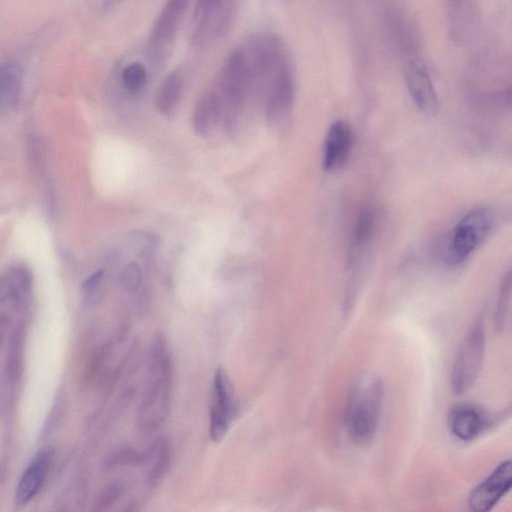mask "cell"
I'll return each instance as SVG.
<instances>
[{"label": "cell", "instance_id": "obj_1", "mask_svg": "<svg viewBox=\"0 0 512 512\" xmlns=\"http://www.w3.org/2000/svg\"><path fill=\"white\" fill-rule=\"evenodd\" d=\"M383 394L382 381L374 374H364L354 383L346 407V427L354 443L368 444L376 435Z\"/></svg>", "mask_w": 512, "mask_h": 512}, {"label": "cell", "instance_id": "obj_2", "mask_svg": "<svg viewBox=\"0 0 512 512\" xmlns=\"http://www.w3.org/2000/svg\"><path fill=\"white\" fill-rule=\"evenodd\" d=\"M152 379L139 411V425L144 431L158 429L169 411L171 363L162 337L152 349Z\"/></svg>", "mask_w": 512, "mask_h": 512}, {"label": "cell", "instance_id": "obj_3", "mask_svg": "<svg viewBox=\"0 0 512 512\" xmlns=\"http://www.w3.org/2000/svg\"><path fill=\"white\" fill-rule=\"evenodd\" d=\"M494 223V213L487 207H478L466 213L447 238L445 261L450 265H458L468 259L488 238Z\"/></svg>", "mask_w": 512, "mask_h": 512}, {"label": "cell", "instance_id": "obj_4", "mask_svg": "<svg viewBox=\"0 0 512 512\" xmlns=\"http://www.w3.org/2000/svg\"><path fill=\"white\" fill-rule=\"evenodd\" d=\"M485 326L483 319L476 320L463 339L451 370V387L454 393L466 392L476 381L484 358Z\"/></svg>", "mask_w": 512, "mask_h": 512}, {"label": "cell", "instance_id": "obj_5", "mask_svg": "<svg viewBox=\"0 0 512 512\" xmlns=\"http://www.w3.org/2000/svg\"><path fill=\"white\" fill-rule=\"evenodd\" d=\"M236 0H197L193 14L191 42L196 47L219 40L234 18Z\"/></svg>", "mask_w": 512, "mask_h": 512}, {"label": "cell", "instance_id": "obj_6", "mask_svg": "<svg viewBox=\"0 0 512 512\" xmlns=\"http://www.w3.org/2000/svg\"><path fill=\"white\" fill-rule=\"evenodd\" d=\"M190 0H166L159 12L147 42V56L160 66L169 54Z\"/></svg>", "mask_w": 512, "mask_h": 512}, {"label": "cell", "instance_id": "obj_7", "mask_svg": "<svg viewBox=\"0 0 512 512\" xmlns=\"http://www.w3.org/2000/svg\"><path fill=\"white\" fill-rule=\"evenodd\" d=\"M234 411L232 385L226 371L219 366L214 374L210 406V437L213 441L218 442L225 436Z\"/></svg>", "mask_w": 512, "mask_h": 512}, {"label": "cell", "instance_id": "obj_8", "mask_svg": "<svg viewBox=\"0 0 512 512\" xmlns=\"http://www.w3.org/2000/svg\"><path fill=\"white\" fill-rule=\"evenodd\" d=\"M512 485L511 461L501 462L471 491L468 499L473 512L490 511L510 491Z\"/></svg>", "mask_w": 512, "mask_h": 512}, {"label": "cell", "instance_id": "obj_9", "mask_svg": "<svg viewBox=\"0 0 512 512\" xmlns=\"http://www.w3.org/2000/svg\"><path fill=\"white\" fill-rule=\"evenodd\" d=\"M54 451L45 448L38 451L23 471L15 489L14 503L18 508L26 506L42 489L48 476Z\"/></svg>", "mask_w": 512, "mask_h": 512}, {"label": "cell", "instance_id": "obj_10", "mask_svg": "<svg viewBox=\"0 0 512 512\" xmlns=\"http://www.w3.org/2000/svg\"><path fill=\"white\" fill-rule=\"evenodd\" d=\"M266 90L265 111L270 121L287 117L295 96L293 67H287L271 78L264 86Z\"/></svg>", "mask_w": 512, "mask_h": 512}, {"label": "cell", "instance_id": "obj_11", "mask_svg": "<svg viewBox=\"0 0 512 512\" xmlns=\"http://www.w3.org/2000/svg\"><path fill=\"white\" fill-rule=\"evenodd\" d=\"M353 131L344 120L334 121L328 128L323 144V169L340 170L348 161L353 147Z\"/></svg>", "mask_w": 512, "mask_h": 512}, {"label": "cell", "instance_id": "obj_12", "mask_svg": "<svg viewBox=\"0 0 512 512\" xmlns=\"http://www.w3.org/2000/svg\"><path fill=\"white\" fill-rule=\"evenodd\" d=\"M406 85L415 106L423 113L433 116L438 111V97L423 63L417 59L407 64Z\"/></svg>", "mask_w": 512, "mask_h": 512}, {"label": "cell", "instance_id": "obj_13", "mask_svg": "<svg viewBox=\"0 0 512 512\" xmlns=\"http://www.w3.org/2000/svg\"><path fill=\"white\" fill-rule=\"evenodd\" d=\"M489 425V415L480 407L469 403L453 406L448 415L449 429L461 441L476 439Z\"/></svg>", "mask_w": 512, "mask_h": 512}, {"label": "cell", "instance_id": "obj_14", "mask_svg": "<svg viewBox=\"0 0 512 512\" xmlns=\"http://www.w3.org/2000/svg\"><path fill=\"white\" fill-rule=\"evenodd\" d=\"M224 117L223 107L216 89L205 92L195 104L192 125L194 131L206 137L211 134L219 121Z\"/></svg>", "mask_w": 512, "mask_h": 512}, {"label": "cell", "instance_id": "obj_15", "mask_svg": "<svg viewBox=\"0 0 512 512\" xmlns=\"http://www.w3.org/2000/svg\"><path fill=\"white\" fill-rule=\"evenodd\" d=\"M22 90V72L14 63L0 64V114L12 109Z\"/></svg>", "mask_w": 512, "mask_h": 512}, {"label": "cell", "instance_id": "obj_16", "mask_svg": "<svg viewBox=\"0 0 512 512\" xmlns=\"http://www.w3.org/2000/svg\"><path fill=\"white\" fill-rule=\"evenodd\" d=\"M184 90V76L180 70L171 71L162 80L155 98V104L162 115L172 114Z\"/></svg>", "mask_w": 512, "mask_h": 512}, {"label": "cell", "instance_id": "obj_17", "mask_svg": "<svg viewBox=\"0 0 512 512\" xmlns=\"http://www.w3.org/2000/svg\"><path fill=\"white\" fill-rule=\"evenodd\" d=\"M24 330L16 326L10 335L4 374L10 383L17 382L23 372Z\"/></svg>", "mask_w": 512, "mask_h": 512}, {"label": "cell", "instance_id": "obj_18", "mask_svg": "<svg viewBox=\"0 0 512 512\" xmlns=\"http://www.w3.org/2000/svg\"><path fill=\"white\" fill-rule=\"evenodd\" d=\"M377 217L372 206H364L358 212L352 231V250L360 252L371 241L376 230Z\"/></svg>", "mask_w": 512, "mask_h": 512}, {"label": "cell", "instance_id": "obj_19", "mask_svg": "<svg viewBox=\"0 0 512 512\" xmlns=\"http://www.w3.org/2000/svg\"><path fill=\"white\" fill-rule=\"evenodd\" d=\"M149 73L146 65L139 61L126 63L120 72V82L130 95H137L147 86Z\"/></svg>", "mask_w": 512, "mask_h": 512}, {"label": "cell", "instance_id": "obj_20", "mask_svg": "<svg viewBox=\"0 0 512 512\" xmlns=\"http://www.w3.org/2000/svg\"><path fill=\"white\" fill-rule=\"evenodd\" d=\"M153 464L147 475V485L156 487L164 477L170 465V448L168 442L162 438L152 447Z\"/></svg>", "mask_w": 512, "mask_h": 512}, {"label": "cell", "instance_id": "obj_21", "mask_svg": "<svg viewBox=\"0 0 512 512\" xmlns=\"http://www.w3.org/2000/svg\"><path fill=\"white\" fill-rule=\"evenodd\" d=\"M510 283V275H508L501 286L494 312V326L496 330H503L506 326L509 314Z\"/></svg>", "mask_w": 512, "mask_h": 512}, {"label": "cell", "instance_id": "obj_22", "mask_svg": "<svg viewBox=\"0 0 512 512\" xmlns=\"http://www.w3.org/2000/svg\"><path fill=\"white\" fill-rule=\"evenodd\" d=\"M150 454L151 451L140 452L134 449H122L109 456L104 465L107 468L126 464L138 465L144 463L149 458Z\"/></svg>", "mask_w": 512, "mask_h": 512}, {"label": "cell", "instance_id": "obj_23", "mask_svg": "<svg viewBox=\"0 0 512 512\" xmlns=\"http://www.w3.org/2000/svg\"><path fill=\"white\" fill-rule=\"evenodd\" d=\"M123 493V485L119 482H113L104 487L97 495L93 509L103 511L109 509Z\"/></svg>", "mask_w": 512, "mask_h": 512}, {"label": "cell", "instance_id": "obj_24", "mask_svg": "<svg viewBox=\"0 0 512 512\" xmlns=\"http://www.w3.org/2000/svg\"><path fill=\"white\" fill-rule=\"evenodd\" d=\"M121 283L129 292H136L141 283V270L135 263L128 264L121 275Z\"/></svg>", "mask_w": 512, "mask_h": 512}, {"label": "cell", "instance_id": "obj_25", "mask_svg": "<svg viewBox=\"0 0 512 512\" xmlns=\"http://www.w3.org/2000/svg\"><path fill=\"white\" fill-rule=\"evenodd\" d=\"M103 274V270H98L86 279L82 287L83 293L86 296H91L95 293L102 281Z\"/></svg>", "mask_w": 512, "mask_h": 512}, {"label": "cell", "instance_id": "obj_26", "mask_svg": "<svg viewBox=\"0 0 512 512\" xmlns=\"http://www.w3.org/2000/svg\"><path fill=\"white\" fill-rule=\"evenodd\" d=\"M99 9L103 11H108L118 4H120L123 0H94Z\"/></svg>", "mask_w": 512, "mask_h": 512}]
</instances>
